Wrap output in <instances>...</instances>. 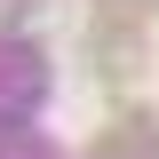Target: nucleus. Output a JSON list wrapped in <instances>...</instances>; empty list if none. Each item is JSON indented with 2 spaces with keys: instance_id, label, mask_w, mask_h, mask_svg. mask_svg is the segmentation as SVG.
Masks as SVG:
<instances>
[{
  "instance_id": "1",
  "label": "nucleus",
  "mask_w": 159,
  "mask_h": 159,
  "mask_svg": "<svg viewBox=\"0 0 159 159\" xmlns=\"http://www.w3.org/2000/svg\"><path fill=\"white\" fill-rule=\"evenodd\" d=\"M96 159H159V127L151 119H111L96 143Z\"/></svg>"
}]
</instances>
